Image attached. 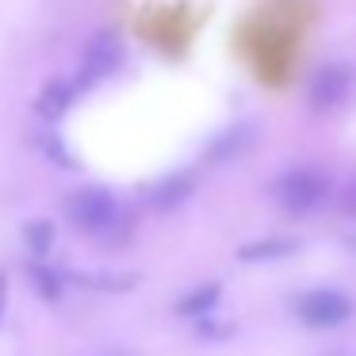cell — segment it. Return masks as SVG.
Segmentation results:
<instances>
[{
	"mask_svg": "<svg viewBox=\"0 0 356 356\" xmlns=\"http://www.w3.org/2000/svg\"><path fill=\"white\" fill-rule=\"evenodd\" d=\"M330 192H333L330 172L310 169V165L280 172L276 184H272V200H276L284 211H291V215H307V211L322 207V203L330 200Z\"/></svg>",
	"mask_w": 356,
	"mask_h": 356,
	"instance_id": "6da1fadb",
	"label": "cell"
},
{
	"mask_svg": "<svg viewBox=\"0 0 356 356\" xmlns=\"http://www.w3.org/2000/svg\"><path fill=\"white\" fill-rule=\"evenodd\" d=\"M65 218L85 234H108L119 222V203L108 188H77L65 200Z\"/></svg>",
	"mask_w": 356,
	"mask_h": 356,
	"instance_id": "7a4b0ae2",
	"label": "cell"
},
{
	"mask_svg": "<svg viewBox=\"0 0 356 356\" xmlns=\"http://www.w3.org/2000/svg\"><path fill=\"white\" fill-rule=\"evenodd\" d=\"M295 314L310 330H337L356 314V302L337 287H314V291H302L295 299Z\"/></svg>",
	"mask_w": 356,
	"mask_h": 356,
	"instance_id": "3957f363",
	"label": "cell"
},
{
	"mask_svg": "<svg viewBox=\"0 0 356 356\" xmlns=\"http://www.w3.org/2000/svg\"><path fill=\"white\" fill-rule=\"evenodd\" d=\"M353 65L345 62H330L310 77V88H307V100L314 111H333L337 104H345V96L353 92Z\"/></svg>",
	"mask_w": 356,
	"mask_h": 356,
	"instance_id": "277c9868",
	"label": "cell"
},
{
	"mask_svg": "<svg viewBox=\"0 0 356 356\" xmlns=\"http://www.w3.org/2000/svg\"><path fill=\"white\" fill-rule=\"evenodd\" d=\"M119 62H123V42H119V35H111V31L96 35V39L85 47V70H81V85H92V81L108 77L111 70H119Z\"/></svg>",
	"mask_w": 356,
	"mask_h": 356,
	"instance_id": "5b68a950",
	"label": "cell"
},
{
	"mask_svg": "<svg viewBox=\"0 0 356 356\" xmlns=\"http://www.w3.org/2000/svg\"><path fill=\"white\" fill-rule=\"evenodd\" d=\"M299 253V241L295 238H284V234H272V238H261V241H249V245L238 249V261L245 264H261V261H284V257Z\"/></svg>",
	"mask_w": 356,
	"mask_h": 356,
	"instance_id": "8992f818",
	"label": "cell"
},
{
	"mask_svg": "<svg viewBox=\"0 0 356 356\" xmlns=\"http://www.w3.org/2000/svg\"><path fill=\"white\" fill-rule=\"evenodd\" d=\"M218 299H222V287L215 284V280H207V284H195L192 291H184L177 299V314L180 318H207L211 310L218 307Z\"/></svg>",
	"mask_w": 356,
	"mask_h": 356,
	"instance_id": "52a82bcc",
	"label": "cell"
},
{
	"mask_svg": "<svg viewBox=\"0 0 356 356\" xmlns=\"http://www.w3.org/2000/svg\"><path fill=\"white\" fill-rule=\"evenodd\" d=\"M188 195H192V177L177 172V177L161 180V184L149 192V207H154V211H172V207H180Z\"/></svg>",
	"mask_w": 356,
	"mask_h": 356,
	"instance_id": "ba28073f",
	"label": "cell"
},
{
	"mask_svg": "<svg viewBox=\"0 0 356 356\" xmlns=\"http://www.w3.org/2000/svg\"><path fill=\"white\" fill-rule=\"evenodd\" d=\"M70 100H73V85H65V81H50V85L42 88V96H39V111L47 119H58L65 108H70Z\"/></svg>",
	"mask_w": 356,
	"mask_h": 356,
	"instance_id": "9c48e42d",
	"label": "cell"
},
{
	"mask_svg": "<svg viewBox=\"0 0 356 356\" xmlns=\"http://www.w3.org/2000/svg\"><path fill=\"white\" fill-rule=\"evenodd\" d=\"M24 241H27V249H31L35 257H47L50 245H54V222H47V218H31V222L24 226Z\"/></svg>",
	"mask_w": 356,
	"mask_h": 356,
	"instance_id": "30bf717a",
	"label": "cell"
},
{
	"mask_svg": "<svg viewBox=\"0 0 356 356\" xmlns=\"http://www.w3.org/2000/svg\"><path fill=\"white\" fill-rule=\"evenodd\" d=\"M31 276H35V284H39V291L47 295V299H58V295H62V280H58L54 272H47V268H35Z\"/></svg>",
	"mask_w": 356,
	"mask_h": 356,
	"instance_id": "8fae6325",
	"label": "cell"
},
{
	"mask_svg": "<svg viewBox=\"0 0 356 356\" xmlns=\"http://www.w3.org/2000/svg\"><path fill=\"white\" fill-rule=\"evenodd\" d=\"M337 207H341V215L356 218V177H353V180H348V184L337 192Z\"/></svg>",
	"mask_w": 356,
	"mask_h": 356,
	"instance_id": "7c38bea8",
	"label": "cell"
},
{
	"mask_svg": "<svg viewBox=\"0 0 356 356\" xmlns=\"http://www.w3.org/2000/svg\"><path fill=\"white\" fill-rule=\"evenodd\" d=\"M4 307H8V276L0 272V318H4Z\"/></svg>",
	"mask_w": 356,
	"mask_h": 356,
	"instance_id": "4fadbf2b",
	"label": "cell"
},
{
	"mask_svg": "<svg viewBox=\"0 0 356 356\" xmlns=\"http://www.w3.org/2000/svg\"><path fill=\"white\" fill-rule=\"evenodd\" d=\"M345 245H348V249H356V238H345Z\"/></svg>",
	"mask_w": 356,
	"mask_h": 356,
	"instance_id": "5bb4252c",
	"label": "cell"
}]
</instances>
